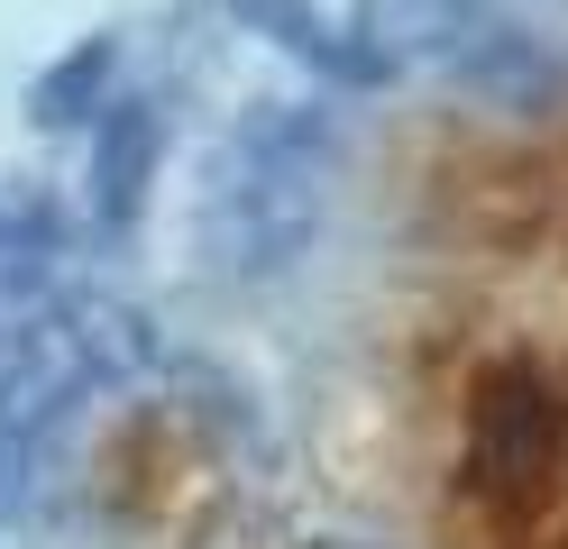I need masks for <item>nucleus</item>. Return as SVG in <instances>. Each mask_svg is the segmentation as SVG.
<instances>
[{
  "mask_svg": "<svg viewBox=\"0 0 568 549\" xmlns=\"http://www.w3.org/2000/svg\"><path fill=\"white\" fill-rule=\"evenodd\" d=\"M440 549H568V376L495 357L468 385Z\"/></svg>",
  "mask_w": 568,
  "mask_h": 549,
  "instance_id": "nucleus-1",
  "label": "nucleus"
}]
</instances>
